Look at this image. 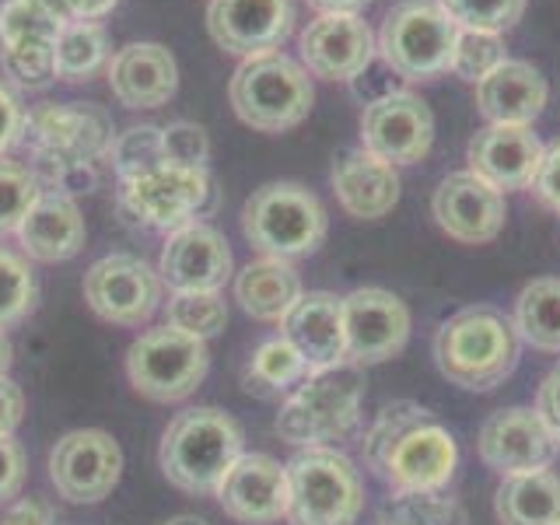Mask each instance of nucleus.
Wrapping results in <instances>:
<instances>
[{
	"instance_id": "7c9ffc66",
	"label": "nucleus",
	"mask_w": 560,
	"mask_h": 525,
	"mask_svg": "<svg viewBox=\"0 0 560 525\" xmlns=\"http://www.w3.org/2000/svg\"><path fill=\"white\" fill-rule=\"evenodd\" d=\"M113 43L109 28L102 22H67L52 43V63H57V81L81 84L92 81L98 70L109 67Z\"/></svg>"
},
{
	"instance_id": "4468645a",
	"label": "nucleus",
	"mask_w": 560,
	"mask_h": 525,
	"mask_svg": "<svg viewBox=\"0 0 560 525\" xmlns=\"http://www.w3.org/2000/svg\"><path fill=\"white\" fill-rule=\"evenodd\" d=\"M434 144V113L431 105L396 88L382 92L364 105L361 113V148L389 165H417L424 162Z\"/></svg>"
},
{
	"instance_id": "4be33fe9",
	"label": "nucleus",
	"mask_w": 560,
	"mask_h": 525,
	"mask_svg": "<svg viewBox=\"0 0 560 525\" xmlns=\"http://www.w3.org/2000/svg\"><path fill=\"white\" fill-rule=\"evenodd\" d=\"M105 81L127 109H162L179 92V63L162 43H127L109 57Z\"/></svg>"
},
{
	"instance_id": "dca6fc26",
	"label": "nucleus",
	"mask_w": 560,
	"mask_h": 525,
	"mask_svg": "<svg viewBox=\"0 0 560 525\" xmlns=\"http://www.w3.org/2000/svg\"><path fill=\"white\" fill-rule=\"evenodd\" d=\"M410 340V308L385 288H354L343 294V343L347 361L368 368L402 354Z\"/></svg>"
},
{
	"instance_id": "20e7f679",
	"label": "nucleus",
	"mask_w": 560,
	"mask_h": 525,
	"mask_svg": "<svg viewBox=\"0 0 560 525\" xmlns=\"http://www.w3.org/2000/svg\"><path fill=\"white\" fill-rule=\"evenodd\" d=\"M434 364L459 389L490 393L515 372L518 332L498 308H459L434 332Z\"/></svg>"
},
{
	"instance_id": "ddd939ff",
	"label": "nucleus",
	"mask_w": 560,
	"mask_h": 525,
	"mask_svg": "<svg viewBox=\"0 0 560 525\" xmlns=\"http://www.w3.org/2000/svg\"><path fill=\"white\" fill-rule=\"evenodd\" d=\"M49 483L70 504H98L122 477V448L102 428H78L57 438L49 448Z\"/></svg>"
},
{
	"instance_id": "2eb2a0df",
	"label": "nucleus",
	"mask_w": 560,
	"mask_h": 525,
	"mask_svg": "<svg viewBox=\"0 0 560 525\" xmlns=\"http://www.w3.org/2000/svg\"><path fill=\"white\" fill-rule=\"evenodd\" d=\"M298 57L312 78L358 81L378 57V39L361 14L326 11L315 14L298 35Z\"/></svg>"
},
{
	"instance_id": "b1692460",
	"label": "nucleus",
	"mask_w": 560,
	"mask_h": 525,
	"mask_svg": "<svg viewBox=\"0 0 560 525\" xmlns=\"http://www.w3.org/2000/svg\"><path fill=\"white\" fill-rule=\"evenodd\" d=\"M18 253L32 262H67L88 242V224L74 197L43 189L18 228Z\"/></svg>"
},
{
	"instance_id": "58836bf2",
	"label": "nucleus",
	"mask_w": 560,
	"mask_h": 525,
	"mask_svg": "<svg viewBox=\"0 0 560 525\" xmlns=\"http://www.w3.org/2000/svg\"><path fill=\"white\" fill-rule=\"evenodd\" d=\"M67 22H60L39 0H4L0 4V46L18 43H57Z\"/></svg>"
},
{
	"instance_id": "f704fd0d",
	"label": "nucleus",
	"mask_w": 560,
	"mask_h": 525,
	"mask_svg": "<svg viewBox=\"0 0 560 525\" xmlns=\"http://www.w3.org/2000/svg\"><path fill=\"white\" fill-rule=\"evenodd\" d=\"M382 525H466V512L445 490H393Z\"/></svg>"
},
{
	"instance_id": "cd10ccee",
	"label": "nucleus",
	"mask_w": 560,
	"mask_h": 525,
	"mask_svg": "<svg viewBox=\"0 0 560 525\" xmlns=\"http://www.w3.org/2000/svg\"><path fill=\"white\" fill-rule=\"evenodd\" d=\"M302 294V273L291 259L259 256L235 273V302L256 323H284Z\"/></svg>"
},
{
	"instance_id": "49530a36",
	"label": "nucleus",
	"mask_w": 560,
	"mask_h": 525,
	"mask_svg": "<svg viewBox=\"0 0 560 525\" xmlns=\"http://www.w3.org/2000/svg\"><path fill=\"white\" fill-rule=\"evenodd\" d=\"M0 525H63L60 512L43 498H18L4 508Z\"/></svg>"
},
{
	"instance_id": "c85d7f7f",
	"label": "nucleus",
	"mask_w": 560,
	"mask_h": 525,
	"mask_svg": "<svg viewBox=\"0 0 560 525\" xmlns=\"http://www.w3.org/2000/svg\"><path fill=\"white\" fill-rule=\"evenodd\" d=\"M494 512L501 525H560V477L550 469L501 477Z\"/></svg>"
},
{
	"instance_id": "6e6552de",
	"label": "nucleus",
	"mask_w": 560,
	"mask_h": 525,
	"mask_svg": "<svg viewBox=\"0 0 560 525\" xmlns=\"http://www.w3.org/2000/svg\"><path fill=\"white\" fill-rule=\"evenodd\" d=\"M378 57L402 81H434L452 67L459 25L438 0H399L382 18Z\"/></svg>"
},
{
	"instance_id": "4c0bfd02",
	"label": "nucleus",
	"mask_w": 560,
	"mask_h": 525,
	"mask_svg": "<svg viewBox=\"0 0 560 525\" xmlns=\"http://www.w3.org/2000/svg\"><path fill=\"white\" fill-rule=\"evenodd\" d=\"M39 179L25 162H14L11 154H0V238L18 235L32 203L39 200Z\"/></svg>"
},
{
	"instance_id": "e433bc0d",
	"label": "nucleus",
	"mask_w": 560,
	"mask_h": 525,
	"mask_svg": "<svg viewBox=\"0 0 560 525\" xmlns=\"http://www.w3.org/2000/svg\"><path fill=\"white\" fill-rule=\"evenodd\" d=\"M0 81L22 92H46L57 84V63H52V43H18L0 46Z\"/></svg>"
},
{
	"instance_id": "5701e85b",
	"label": "nucleus",
	"mask_w": 560,
	"mask_h": 525,
	"mask_svg": "<svg viewBox=\"0 0 560 525\" xmlns=\"http://www.w3.org/2000/svg\"><path fill=\"white\" fill-rule=\"evenodd\" d=\"M542 148L533 127H501V122H487L483 130L472 133L469 148H466V162L469 172L480 175L483 183H490L501 192L512 189H529L539 162H542Z\"/></svg>"
},
{
	"instance_id": "f8f14e48",
	"label": "nucleus",
	"mask_w": 560,
	"mask_h": 525,
	"mask_svg": "<svg viewBox=\"0 0 560 525\" xmlns=\"http://www.w3.org/2000/svg\"><path fill=\"white\" fill-rule=\"evenodd\" d=\"M81 294L102 323L140 329L165 305V284L158 267L137 253H109L95 259L81 280Z\"/></svg>"
},
{
	"instance_id": "72a5a7b5",
	"label": "nucleus",
	"mask_w": 560,
	"mask_h": 525,
	"mask_svg": "<svg viewBox=\"0 0 560 525\" xmlns=\"http://www.w3.org/2000/svg\"><path fill=\"white\" fill-rule=\"evenodd\" d=\"M105 165L113 168L116 183H127L158 165H165V137L154 122H137L113 137V148L105 154Z\"/></svg>"
},
{
	"instance_id": "423d86ee",
	"label": "nucleus",
	"mask_w": 560,
	"mask_h": 525,
	"mask_svg": "<svg viewBox=\"0 0 560 525\" xmlns=\"http://www.w3.org/2000/svg\"><path fill=\"white\" fill-rule=\"evenodd\" d=\"M242 235L259 256L302 259L319 253L329 235V214L323 200L302 183L277 179L249 192L242 203Z\"/></svg>"
},
{
	"instance_id": "a18cd8bd",
	"label": "nucleus",
	"mask_w": 560,
	"mask_h": 525,
	"mask_svg": "<svg viewBox=\"0 0 560 525\" xmlns=\"http://www.w3.org/2000/svg\"><path fill=\"white\" fill-rule=\"evenodd\" d=\"M533 192L542 207H550L553 214H560V140L542 151V162H539V172L533 179Z\"/></svg>"
},
{
	"instance_id": "6ab92c4d",
	"label": "nucleus",
	"mask_w": 560,
	"mask_h": 525,
	"mask_svg": "<svg viewBox=\"0 0 560 525\" xmlns=\"http://www.w3.org/2000/svg\"><path fill=\"white\" fill-rule=\"evenodd\" d=\"M431 214L448 238L463 245H483L501 235L508 203L501 189H494L466 168V172H452L438 183L431 197Z\"/></svg>"
},
{
	"instance_id": "473e14b6",
	"label": "nucleus",
	"mask_w": 560,
	"mask_h": 525,
	"mask_svg": "<svg viewBox=\"0 0 560 525\" xmlns=\"http://www.w3.org/2000/svg\"><path fill=\"white\" fill-rule=\"evenodd\" d=\"M165 308V326L189 332L197 340H214L228 326V302L221 291H172Z\"/></svg>"
},
{
	"instance_id": "a878e982",
	"label": "nucleus",
	"mask_w": 560,
	"mask_h": 525,
	"mask_svg": "<svg viewBox=\"0 0 560 525\" xmlns=\"http://www.w3.org/2000/svg\"><path fill=\"white\" fill-rule=\"evenodd\" d=\"M280 337H284L298 354L305 358L312 372L332 368L347 361L343 343V298L332 291H308L298 298V305L280 323Z\"/></svg>"
},
{
	"instance_id": "09e8293b",
	"label": "nucleus",
	"mask_w": 560,
	"mask_h": 525,
	"mask_svg": "<svg viewBox=\"0 0 560 525\" xmlns=\"http://www.w3.org/2000/svg\"><path fill=\"white\" fill-rule=\"evenodd\" d=\"M25 420V393L11 375H0V438H14Z\"/></svg>"
},
{
	"instance_id": "c756f323",
	"label": "nucleus",
	"mask_w": 560,
	"mask_h": 525,
	"mask_svg": "<svg viewBox=\"0 0 560 525\" xmlns=\"http://www.w3.org/2000/svg\"><path fill=\"white\" fill-rule=\"evenodd\" d=\"M512 326L522 343L560 354V277H536L518 291Z\"/></svg>"
},
{
	"instance_id": "de8ad7c7",
	"label": "nucleus",
	"mask_w": 560,
	"mask_h": 525,
	"mask_svg": "<svg viewBox=\"0 0 560 525\" xmlns=\"http://www.w3.org/2000/svg\"><path fill=\"white\" fill-rule=\"evenodd\" d=\"M536 413L542 417V424L550 428L553 442L560 448V361L550 368L547 375L539 382V393H536Z\"/></svg>"
},
{
	"instance_id": "393cba45",
	"label": "nucleus",
	"mask_w": 560,
	"mask_h": 525,
	"mask_svg": "<svg viewBox=\"0 0 560 525\" xmlns=\"http://www.w3.org/2000/svg\"><path fill=\"white\" fill-rule=\"evenodd\" d=\"M332 192L337 203L358 221H378L385 214H393V207L399 203V172L396 165L382 162L372 151L350 148L343 151L329 172Z\"/></svg>"
},
{
	"instance_id": "864d4df0",
	"label": "nucleus",
	"mask_w": 560,
	"mask_h": 525,
	"mask_svg": "<svg viewBox=\"0 0 560 525\" xmlns=\"http://www.w3.org/2000/svg\"><path fill=\"white\" fill-rule=\"evenodd\" d=\"M162 525H210V522L200 518V515H172V518H165Z\"/></svg>"
},
{
	"instance_id": "a19ab883",
	"label": "nucleus",
	"mask_w": 560,
	"mask_h": 525,
	"mask_svg": "<svg viewBox=\"0 0 560 525\" xmlns=\"http://www.w3.org/2000/svg\"><path fill=\"white\" fill-rule=\"evenodd\" d=\"M438 4L448 11V18L459 28L504 35L522 22L529 0H438Z\"/></svg>"
},
{
	"instance_id": "5fc2aeb1",
	"label": "nucleus",
	"mask_w": 560,
	"mask_h": 525,
	"mask_svg": "<svg viewBox=\"0 0 560 525\" xmlns=\"http://www.w3.org/2000/svg\"><path fill=\"white\" fill-rule=\"evenodd\" d=\"M43 8H49L52 14L60 18V22H67V0H39Z\"/></svg>"
},
{
	"instance_id": "37998d69",
	"label": "nucleus",
	"mask_w": 560,
	"mask_h": 525,
	"mask_svg": "<svg viewBox=\"0 0 560 525\" xmlns=\"http://www.w3.org/2000/svg\"><path fill=\"white\" fill-rule=\"evenodd\" d=\"M25 480H28V455L22 442L0 438V508H8L11 501L22 498Z\"/></svg>"
},
{
	"instance_id": "9b49d317",
	"label": "nucleus",
	"mask_w": 560,
	"mask_h": 525,
	"mask_svg": "<svg viewBox=\"0 0 560 525\" xmlns=\"http://www.w3.org/2000/svg\"><path fill=\"white\" fill-rule=\"evenodd\" d=\"M122 372L137 396L151 402H183L200 389L210 372L203 340L172 326H151L127 347Z\"/></svg>"
},
{
	"instance_id": "7ed1b4c3",
	"label": "nucleus",
	"mask_w": 560,
	"mask_h": 525,
	"mask_svg": "<svg viewBox=\"0 0 560 525\" xmlns=\"http://www.w3.org/2000/svg\"><path fill=\"white\" fill-rule=\"evenodd\" d=\"M364 402V368L340 361L332 368L308 372L294 393L280 402L273 431L294 448H319L354 438L361 428Z\"/></svg>"
},
{
	"instance_id": "603ef678",
	"label": "nucleus",
	"mask_w": 560,
	"mask_h": 525,
	"mask_svg": "<svg viewBox=\"0 0 560 525\" xmlns=\"http://www.w3.org/2000/svg\"><path fill=\"white\" fill-rule=\"evenodd\" d=\"M11 364H14V347H11L8 329H0V375H8Z\"/></svg>"
},
{
	"instance_id": "f257e3e1",
	"label": "nucleus",
	"mask_w": 560,
	"mask_h": 525,
	"mask_svg": "<svg viewBox=\"0 0 560 525\" xmlns=\"http://www.w3.org/2000/svg\"><path fill=\"white\" fill-rule=\"evenodd\" d=\"M364 466L393 490H445L459 466V445L428 407L413 399L385 402L364 431Z\"/></svg>"
},
{
	"instance_id": "f3484780",
	"label": "nucleus",
	"mask_w": 560,
	"mask_h": 525,
	"mask_svg": "<svg viewBox=\"0 0 560 525\" xmlns=\"http://www.w3.org/2000/svg\"><path fill=\"white\" fill-rule=\"evenodd\" d=\"M294 22V0H210L207 4L210 39L242 60L280 49L291 39Z\"/></svg>"
},
{
	"instance_id": "9d476101",
	"label": "nucleus",
	"mask_w": 560,
	"mask_h": 525,
	"mask_svg": "<svg viewBox=\"0 0 560 525\" xmlns=\"http://www.w3.org/2000/svg\"><path fill=\"white\" fill-rule=\"evenodd\" d=\"M113 116L98 102H43L28 109L22 144L32 168L98 165L113 148Z\"/></svg>"
},
{
	"instance_id": "1a4fd4ad",
	"label": "nucleus",
	"mask_w": 560,
	"mask_h": 525,
	"mask_svg": "<svg viewBox=\"0 0 560 525\" xmlns=\"http://www.w3.org/2000/svg\"><path fill=\"white\" fill-rule=\"evenodd\" d=\"M288 466L291 525H354L364 508V480L340 448H298Z\"/></svg>"
},
{
	"instance_id": "bb28decb",
	"label": "nucleus",
	"mask_w": 560,
	"mask_h": 525,
	"mask_svg": "<svg viewBox=\"0 0 560 525\" xmlns=\"http://www.w3.org/2000/svg\"><path fill=\"white\" fill-rule=\"evenodd\" d=\"M550 98V84L529 60L508 57L477 84V109L487 122L501 127H533Z\"/></svg>"
},
{
	"instance_id": "f03ea898",
	"label": "nucleus",
	"mask_w": 560,
	"mask_h": 525,
	"mask_svg": "<svg viewBox=\"0 0 560 525\" xmlns=\"http://www.w3.org/2000/svg\"><path fill=\"white\" fill-rule=\"evenodd\" d=\"M242 452L245 431L232 413L221 407H186L162 431L158 466L183 494H214Z\"/></svg>"
},
{
	"instance_id": "ea45409f",
	"label": "nucleus",
	"mask_w": 560,
	"mask_h": 525,
	"mask_svg": "<svg viewBox=\"0 0 560 525\" xmlns=\"http://www.w3.org/2000/svg\"><path fill=\"white\" fill-rule=\"evenodd\" d=\"M508 60L504 39L494 32H472V28H459V39H455V52H452V74L466 81V84H480L490 70L501 67Z\"/></svg>"
},
{
	"instance_id": "3c124183",
	"label": "nucleus",
	"mask_w": 560,
	"mask_h": 525,
	"mask_svg": "<svg viewBox=\"0 0 560 525\" xmlns=\"http://www.w3.org/2000/svg\"><path fill=\"white\" fill-rule=\"evenodd\" d=\"M308 4L319 14H326V11H350V14H358L361 8L372 4V0H308Z\"/></svg>"
},
{
	"instance_id": "39448f33",
	"label": "nucleus",
	"mask_w": 560,
	"mask_h": 525,
	"mask_svg": "<svg viewBox=\"0 0 560 525\" xmlns=\"http://www.w3.org/2000/svg\"><path fill=\"white\" fill-rule=\"evenodd\" d=\"M228 102L235 116L259 133H284L305 122L315 102L312 74L302 60H291L288 52H256L245 57L232 81H228Z\"/></svg>"
},
{
	"instance_id": "c9c22d12",
	"label": "nucleus",
	"mask_w": 560,
	"mask_h": 525,
	"mask_svg": "<svg viewBox=\"0 0 560 525\" xmlns=\"http://www.w3.org/2000/svg\"><path fill=\"white\" fill-rule=\"evenodd\" d=\"M39 305V277L32 259L0 245V329L25 323Z\"/></svg>"
},
{
	"instance_id": "79ce46f5",
	"label": "nucleus",
	"mask_w": 560,
	"mask_h": 525,
	"mask_svg": "<svg viewBox=\"0 0 560 525\" xmlns=\"http://www.w3.org/2000/svg\"><path fill=\"white\" fill-rule=\"evenodd\" d=\"M165 137V162L189 165V168H210V137L200 122L175 119L162 127Z\"/></svg>"
},
{
	"instance_id": "8fccbe9b",
	"label": "nucleus",
	"mask_w": 560,
	"mask_h": 525,
	"mask_svg": "<svg viewBox=\"0 0 560 525\" xmlns=\"http://www.w3.org/2000/svg\"><path fill=\"white\" fill-rule=\"evenodd\" d=\"M119 0H67V22H102Z\"/></svg>"
},
{
	"instance_id": "412c9836",
	"label": "nucleus",
	"mask_w": 560,
	"mask_h": 525,
	"mask_svg": "<svg viewBox=\"0 0 560 525\" xmlns=\"http://www.w3.org/2000/svg\"><path fill=\"white\" fill-rule=\"evenodd\" d=\"M232 245L214 224H186L165 235L158 273L168 291H221L232 280Z\"/></svg>"
},
{
	"instance_id": "2f4dec72",
	"label": "nucleus",
	"mask_w": 560,
	"mask_h": 525,
	"mask_svg": "<svg viewBox=\"0 0 560 525\" xmlns=\"http://www.w3.org/2000/svg\"><path fill=\"white\" fill-rule=\"evenodd\" d=\"M308 372L312 368L305 364V358L284 337H270L253 350L249 364L242 368V385L245 393L256 396H280L294 389Z\"/></svg>"
},
{
	"instance_id": "0eeeda50",
	"label": "nucleus",
	"mask_w": 560,
	"mask_h": 525,
	"mask_svg": "<svg viewBox=\"0 0 560 525\" xmlns=\"http://www.w3.org/2000/svg\"><path fill=\"white\" fill-rule=\"evenodd\" d=\"M224 203V192L210 168H189V165H158L137 179L119 183L116 207L148 232H179L186 224H207Z\"/></svg>"
},
{
	"instance_id": "a211bd4d",
	"label": "nucleus",
	"mask_w": 560,
	"mask_h": 525,
	"mask_svg": "<svg viewBox=\"0 0 560 525\" xmlns=\"http://www.w3.org/2000/svg\"><path fill=\"white\" fill-rule=\"evenodd\" d=\"M221 512L238 525H273L288 518V466L267 452H242L214 490Z\"/></svg>"
},
{
	"instance_id": "c03bdc74",
	"label": "nucleus",
	"mask_w": 560,
	"mask_h": 525,
	"mask_svg": "<svg viewBox=\"0 0 560 525\" xmlns=\"http://www.w3.org/2000/svg\"><path fill=\"white\" fill-rule=\"evenodd\" d=\"M25 119H28V109H25L22 95H18L11 84L0 81V154H11L18 144H22Z\"/></svg>"
},
{
	"instance_id": "aec40b11",
	"label": "nucleus",
	"mask_w": 560,
	"mask_h": 525,
	"mask_svg": "<svg viewBox=\"0 0 560 525\" xmlns=\"http://www.w3.org/2000/svg\"><path fill=\"white\" fill-rule=\"evenodd\" d=\"M477 452L490 469L501 472V477L550 469L560 455L553 434L542 424L536 407H508V410L490 413L480 428Z\"/></svg>"
}]
</instances>
